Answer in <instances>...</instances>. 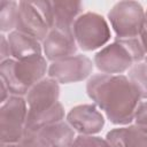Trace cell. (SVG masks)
Wrapping results in <instances>:
<instances>
[{
    "mask_svg": "<svg viewBox=\"0 0 147 147\" xmlns=\"http://www.w3.org/2000/svg\"><path fill=\"white\" fill-rule=\"evenodd\" d=\"M87 95L117 125L130 124L140 105V94L124 75H93L86 85Z\"/></svg>",
    "mask_w": 147,
    "mask_h": 147,
    "instance_id": "cell-1",
    "label": "cell"
},
{
    "mask_svg": "<svg viewBox=\"0 0 147 147\" xmlns=\"http://www.w3.org/2000/svg\"><path fill=\"white\" fill-rule=\"evenodd\" d=\"M59 83L52 78H44L32 86L26 94L25 127L38 130L45 125L61 122L64 118V109L59 102Z\"/></svg>",
    "mask_w": 147,
    "mask_h": 147,
    "instance_id": "cell-2",
    "label": "cell"
},
{
    "mask_svg": "<svg viewBox=\"0 0 147 147\" xmlns=\"http://www.w3.org/2000/svg\"><path fill=\"white\" fill-rule=\"evenodd\" d=\"M46 71H48L47 62L42 55L23 60L8 59L0 63L1 82L11 95L28 94L32 86L44 79Z\"/></svg>",
    "mask_w": 147,
    "mask_h": 147,
    "instance_id": "cell-3",
    "label": "cell"
},
{
    "mask_svg": "<svg viewBox=\"0 0 147 147\" xmlns=\"http://www.w3.org/2000/svg\"><path fill=\"white\" fill-rule=\"evenodd\" d=\"M53 29L51 1H20L16 31L44 41Z\"/></svg>",
    "mask_w": 147,
    "mask_h": 147,
    "instance_id": "cell-4",
    "label": "cell"
},
{
    "mask_svg": "<svg viewBox=\"0 0 147 147\" xmlns=\"http://www.w3.org/2000/svg\"><path fill=\"white\" fill-rule=\"evenodd\" d=\"M71 31L77 46L86 52L100 48L111 37L105 17L92 11L82 14L75 21Z\"/></svg>",
    "mask_w": 147,
    "mask_h": 147,
    "instance_id": "cell-5",
    "label": "cell"
},
{
    "mask_svg": "<svg viewBox=\"0 0 147 147\" xmlns=\"http://www.w3.org/2000/svg\"><path fill=\"white\" fill-rule=\"evenodd\" d=\"M118 39L140 37L145 26V10L137 1H119L108 13Z\"/></svg>",
    "mask_w": 147,
    "mask_h": 147,
    "instance_id": "cell-6",
    "label": "cell"
},
{
    "mask_svg": "<svg viewBox=\"0 0 147 147\" xmlns=\"http://www.w3.org/2000/svg\"><path fill=\"white\" fill-rule=\"evenodd\" d=\"M26 100L10 95L0 108L1 144H17L25 130L28 108Z\"/></svg>",
    "mask_w": 147,
    "mask_h": 147,
    "instance_id": "cell-7",
    "label": "cell"
},
{
    "mask_svg": "<svg viewBox=\"0 0 147 147\" xmlns=\"http://www.w3.org/2000/svg\"><path fill=\"white\" fill-rule=\"evenodd\" d=\"M94 64L106 75H119L136 64V61L125 44L116 38L113 44L105 46L94 55Z\"/></svg>",
    "mask_w": 147,
    "mask_h": 147,
    "instance_id": "cell-8",
    "label": "cell"
},
{
    "mask_svg": "<svg viewBox=\"0 0 147 147\" xmlns=\"http://www.w3.org/2000/svg\"><path fill=\"white\" fill-rule=\"evenodd\" d=\"M93 71L92 61L82 54L68 56L52 62L48 68L49 78L61 84L77 83L86 79Z\"/></svg>",
    "mask_w": 147,
    "mask_h": 147,
    "instance_id": "cell-9",
    "label": "cell"
},
{
    "mask_svg": "<svg viewBox=\"0 0 147 147\" xmlns=\"http://www.w3.org/2000/svg\"><path fill=\"white\" fill-rule=\"evenodd\" d=\"M67 121L75 131L85 136L100 132L105 125V118L94 105H79L71 108Z\"/></svg>",
    "mask_w": 147,
    "mask_h": 147,
    "instance_id": "cell-10",
    "label": "cell"
},
{
    "mask_svg": "<svg viewBox=\"0 0 147 147\" xmlns=\"http://www.w3.org/2000/svg\"><path fill=\"white\" fill-rule=\"evenodd\" d=\"M42 48L46 59L54 62L76 54L77 44L72 32L52 29L42 41Z\"/></svg>",
    "mask_w": 147,
    "mask_h": 147,
    "instance_id": "cell-11",
    "label": "cell"
},
{
    "mask_svg": "<svg viewBox=\"0 0 147 147\" xmlns=\"http://www.w3.org/2000/svg\"><path fill=\"white\" fill-rule=\"evenodd\" d=\"M53 29L72 32L75 21L82 15L83 5L80 1H52Z\"/></svg>",
    "mask_w": 147,
    "mask_h": 147,
    "instance_id": "cell-12",
    "label": "cell"
},
{
    "mask_svg": "<svg viewBox=\"0 0 147 147\" xmlns=\"http://www.w3.org/2000/svg\"><path fill=\"white\" fill-rule=\"evenodd\" d=\"M37 132L47 147H70L75 140V130L63 121L45 125Z\"/></svg>",
    "mask_w": 147,
    "mask_h": 147,
    "instance_id": "cell-13",
    "label": "cell"
},
{
    "mask_svg": "<svg viewBox=\"0 0 147 147\" xmlns=\"http://www.w3.org/2000/svg\"><path fill=\"white\" fill-rule=\"evenodd\" d=\"M10 55L15 60H23L34 55H41V46L39 41L20 31H11L8 37Z\"/></svg>",
    "mask_w": 147,
    "mask_h": 147,
    "instance_id": "cell-14",
    "label": "cell"
},
{
    "mask_svg": "<svg viewBox=\"0 0 147 147\" xmlns=\"http://www.w3.org/2000/svg\"><path fill=\"white\" fill-rule=\"evenodd\" d=\"M18 14V2L1 0L0 1V29L2 32H11L16 29Z\"/></svg>",
    "mask_w": 147,
    "mask_h": 147,
    "instance_id": "cell-15",
    "label": "cell"
},
{
    "mask_svg": "<svg viewBox=\"0 0 147 147\" xmlns=\"http://www.w3.org/2000/svg\"><path fill=\"white\" fill-rule=\"evenodd\" d=\"M129 79L138 90L141 99H147V64L139 62L129 69Z\"/></svg>",
    "mask_w": 147,
    "mask_h": 147,
    "instance_id": "cell-16",
    "label": "cell"
},
{
    "mask_svg": "<svg viewBox=\"0 0 147 147\" xmlns=\"http://www.w3.org/2000/svg\"><path fill=\"white\" fill-rule=\"evenodd\" d=\"M125 147H147V132L137 125L124 127Z\"/></svg>",
    "mask_w": 147,
    "mask_h": 147,
    "instance_id": "cell-17",
    "label": "cell"
},
{
    "mask_svg": "<svg viewBox=\"0 0 147 147\" xmlns=\"http://www.w3.org/2000/svg\"><path fill=\"white\" fill-rule=\"evenodd\" d=\"M70 147H108V144L100 137L79 134L77 138H75Z\"/></svg>",
    "mask_w": 147,
    "mask_h": 147,
    "instance_id": "cell-18",
    "label": "cell"
},
{
    "mask_svg": "<svg viewBox=\"0 0 147 147\" xmlns=\"http://www.w3.org/2000/svg\"><path fill=\"white\" fill-rule=\"evenodd\" d=\"M108 147H125L124 142V127H118L109 131L106 136Z\"/></svg>",
    "mask_w": 147,
    "mask_h": 147,
    "instance_id": "cell-19",
    "label": "cell"
},
{
    "mask_svg": "<svg viewBox=\"0 0 147 147\" xmlns=\"http://www.w3.org/2000/svg\"><path fill=\"white\" fill-rule=\"evenodd\" d=\"M136 125L147 132V102H140L134 115Z\"/></svg>",
    "mask_w": 147,
    "mask_h": 147,
    "instance_id": "cell-20",
    "label": "cell"
},
{
    "mask_svg": "<svg viewBox=\"0 0 147 147\" xmlns=\"http://www.w3.org/2000/svg\"><path fill=\"white\" fill-rule=\"evenodd\" d=\"M10 48H9V44H8V39L6 38V36H1V47H0V60L1 62L5 60L10 59Z\"/></svg>",
    "mask_w": 147,
    "mask_h": 147,
    "instance_id": "cell-21",
    "label": "cell"
},
{
    "mask_svg": "<svg viewBox=\"0 0 147 147\" xmlns=\"http://www.w3.org/2000/svg\"><path fill=\"white\" fill-rule=\"evenodd\" d=\"M140 39H141L142 46H144V48H145V52H146V54H147V32H146V31H142V32H141Z\"/></svg>",
    "mask_w": 147,
    "mask_h": 147,
    "instance_id": "cell-22",
    "label": "cell"
},
{
    "mask_svg": "<svg viewBox=\"0 0 147 147\" xmlns=\"http://www.w3.org/2000/svg\"><path fill=\"white\" fill-rule=\"evenodd\" d=\"M1 147H20L18 144H2Z\"/></svg>",
    "mask_w": 147,
    "mask_h": 147,
    "instance_id": "cell-23",
    "label": "cell"
},
{
    "mask_svg": "<svg viewBox=\"0 0 147 147\" xmlns=\"http://www.w3.org/2000/svg\"><path fill=\"white\" fill-rule=\"evenodd\" d=\"M142 31H146L147 32V10L145 11V26H144V30Z\"/></svg>",
    "mask_w": 147,
    "mask_h": 147,
    "instance_id": "cell-24",
    "label": "cell"
},
{
    "mask_svg": "<svg viewBox=\"0 0 147 147\" xmlns=\"http://www.w3.org/2000/svg\"><path fill=\"white\" fill-rule=\"evenodd\" d=\"M144 62H145V63H146V64H147V56H146V57H145V60H144Z\"/></svg>",
    "mask_w": 147,
    "mask_h": 147,
    "instance_id": "cell-25",
    "label": "cell"
}]
</instances>
